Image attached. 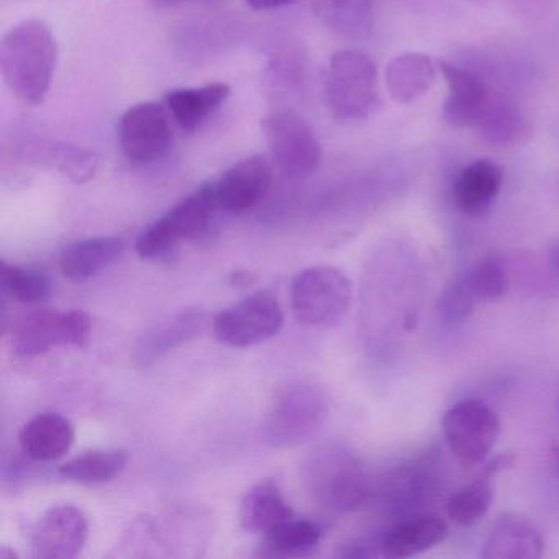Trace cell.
<instances>
[{"mask_svg":"<svg viewBox=\"0 0 559 559\" xmlns=\"http://www.w3.org/2000/svg\"><path fill=\"white\" fill-rule=\"evenodd\" d=\"M123 247L126 243L119 237H96L74 241L61 254V271L68 280L83 283L116 263L122 254Z\"/></svg>","mask_w":559,"mask_h":559,"instance_id":"cell-22","label":"cell"},{"mask_svg":"<svg viewBox=\"0 0 559 559\" xmlns=\"http://www.w3.org/2000/svg\"><path fill=\"white\" fill-rule=\"evenodd\" d=\"M476 297L471 293L464 277L451 283L438 299L437 312L441 322L460 325L469 320L476 309Z\"/></svg>","mask_w":559,"mask_h":559,"instance_id":"cell-31","label":"cell"},{"mask_svg":"<svg viewBox=\"0 0 559 559\" xmlns=\"http://www.w3.org/2000/svg\"><path fill=\"white\" fill-rule=\"evenodd\" d=\"M153 2L158 5H171L179 4V2H185V0H153Z\"/></svg>","mask_w":559,"mask_h":559,"instance_id":"cell-36","label":"cell"},{"mask_svg":"<svg viewBox=\"0 0 559 559\" xmlns=\"http://www.w3.org/2000/svg\"><path fill=\"white\" fill-rule=\"evenodd\" d=\"M307 492L332 512H352L369 497L368 474L361 461L342 448L317 451L302 467Z\"/></svg>","mask_w":559,"mask_h":559,"instance_id":"cell-2","label":"cell"},{"mask_svg":"<svg viewBox=\"0 0 559 559\" xmlns=\"http://www.w3.org/2000/svg\"><path fill=\"white\" fill-rule=\"evenodd\" d=\"M444 440L464 466H477L489 457L500 435L499 415L476 399L457 402L444 412Z\"/></svg>","mask_w":559,"mask_h":559,"instance_id":"cell-8","label":"cell"},{"mask_svg":"<svg viewBox=\"0 0 559 559\" xmlns=\"http://www.w3.org/2000/svg\"><path fill=\"white\" fill-rule=\"evenodd\" d=\"M322 528L309 520L290 519L266 535V546L277 556H306L316 551Z\"/></svg>","mask_w":559,"mask_h":559,"instance_id":"cell-26","label":"cell"},{"mask_svg":"<svg viewBox=\"0 0 559 559\" xmlns=\"http://www.w3.org/2000/svg\"><path fill=\"white\" fill-rule=\"evenodd\" d=\"M503 173L489 159H477L454 179L453 201L463 214L480 217L489 211L502 188Z\"/></svg>","mask_w":559,"mask_h":559,"instance_id":"cell-20","label":"cell"},{"mask_svg":"<svg viewBox=\"0 0 559 559\" xmlns=\"http://www.w3.org/2000/svg\"><path fill=\"white\" fill-rule=\"evenodd\" d=\"M205 313L199 309H186L146 330L140 336L135 348V361L140 366H150L166 353L191 340L198 338L204 332Z\"/></svg>","mask_w":559,"mask_h":559,"instance_id":"cell-16","label":"cell"},{"mask_svg":"<svg viewBox=\"0 0 559 559\" xmlns=\"http://www.w3.org/2000/svg\"><path fill=\"white\" fill-rule=\"evenodd\" d=\"M283 310L276 297L266 290L251 294L247 299L228 307L212 322L215 338L234 348H247L266 342L281 332Z\"/></svg>","mask_w":559,"mask_h":559,"instance_id":"cell-10","label":"cell"},{"mask_svg":"<svg viewBox=\"0 0 559 559\" xmlns=\"http://www.w3.org/2000/svg\"><path fill=\"white\" fill-rule=\"evenodd\" d=\"M290 519L293 509L273 480H261L241 500L240 522L247 532L267 535Z\"/></svg>","mask_w":559,"mask_h":559,"instance_id":"cell-21","label":"cell"},{"mask_svg":"<svg viewBox=\"0 0 559 559\" xmlns=\"http://www.w3.org/2000/svg\"><path fill=\"white\" fill-rule=\"evenodd\" d=\"M558 407H559V391H558Z\"/></svg>","mask_w":559,"mask_h":559,"instance_id":"cell-38","label":"cell"},{"mask_svg":"<svg viewBox=\"0 0 559 559\" xmlns=\"http://www.w3.org/2000/svg\"><path fill=\"white\" fill-rule=\"evenodd\" d=\"M273 168L266 156L253 155L240 159L214 179L215 201L218 211L241 214L257 207L271 189Z\"/></svg>","mask_w":559,"mask_h":559,"instance_id":"cell-13","label":"cell"},{"mask_svg":"<svg viewBox=\"0 0 559 559\" xmlns=\"http://www.w3.org/2000/svg\"><path fill=\"white\" fill-rule=\"evenodd\" d=\"M253 280V274L248 273V271H235V273L231 274L230 283L234 284V286L245 287Z\"/></svg>","mask_w":559,"mask_h":559,"instance_id":"cell-34","label":"cell"},{"mask_svg":"<svg viewBox=\"0 0 559 559\" xmlns=\"http://www.w3.org/2000/svg\"><path fill=\"white\" fill-rule=\"evenodd\" d=\"M57 61V38L38 19L19 22L0 41V71L5 86L28 106H40L47 99Z\"/></svg>","mask_w":559,"mask_h":559,"instance_id":"cell-1","label":"cell"},{"mask_svg":"<svg viewBox=\"0 0 559 559\" xmlns=\"http://www.w3.org/2000/svg\"><path fill=\"white\" fill-rule=\"evenodd\" d=\"M2 293L15 302L38 304L50 297L51 283L41 271L2 263Z\"/></svg>","mask_w":559,"mask_h":559,"instance_id":"cell-29","label":"cell"},{"mask_svg":"<svg viewBox=\"0 0 559 559\" xmlns=\"http://www.w3.org/2000/svg\"><path fill=\"white\" fill-rule=\"evenodd\" d=\"M552 457H555L556 469H558L559 473V444L552 447Z\"/></svg>","mask_w":559,"mask_h":559,"instance_id":"cell-37","label":"cell"},{"mask_svg":"<svg viewBox=\"0 0 559 559\" xmlns=\"http://www.w3.org/2000/svg\"><path fill=\"white\" fill-rule=\"evenodd\" d=\"M329 415L322 389L310 382H289L267 411L263 437L274 448H293L312 438Z\"/></svg>","mask_w":559,"mask_h":559,"instance_id":"cell-3","label":"cell"},{"mask_svg":"<svg viewBox=\"0 0 559 559\" xmlns=\"http://www.w3.org/2000/svg\"><path fill=\"white\" fill-rule=\"evenodd\" d=\"M129 453L126 450H91L61 464V476L81 484H103L116 479L126 471Z\"/></svg>","mask_w":559,"mask_h":559,"instance_id":"cell-23","label":"cell"},{"mask_svg":"<svg viewBox=\"0 0 559 559\" xmlns=\"http://www.w3.org/2000/svg\"><path fill=\"white\" fill-rule=\"evenodd\" d=\"M548 263L551 270L559 274V238L548 248Z\"/></svg>","mask_w":559,"mask_h":559,"instance_id":"cell-35","label":"cell"},{"mask_svg":"<svg viewBox=\"0 0 559 559\" xmlns=\"http://www.w3.org/2000/svg\"><path fill=\"white\" fill-rule=\"evenodd\" d=\"M53 162L64 176L78 185L90 181L99 168V158L96 153L73 145L53 148Z\"/></svg>","mask_w":559,"mask_h":559,"instance_id":"cell-32","label":"cell"},{"mask_svg":"<svg viewBox=\"0 0 559 559\" xmlns=\"http://www.w3.org/2000/svg\"><path fill=\"white\" fill-rule=\"evenodd\" d=\"M441 73L448 84L444 117L456 127H477L486 116L496 94L489 84L467 68L441 61Z\"/></svg>","mask_w":559,"mask_h":559,"instance_id":"cell-14","label":"cell"},{"mask_svg":"<svg viewBox=\"0 0 559 559\" xmlns=\"http://www.w3.org/2000/svg\"><path fill=\"white\" fill-rule=\"evenodd\" d=\"M312 9L323 24L340 34H362L371 21V0H312Z\"/></svg>","mask_w":559,"mask_h":559,"instance_id":"cell-25","label":"cell"},{"mask_svg":"<svg viewBox=\"0 0 559 559\" xmlns=\"http://www.w3.org/2000/svg\"><path fill=\"white\" fill-rule=\"evenodd\" d=\"M545 551L539 530L520 513H500L483 546L484 559H538Z\"/></svg>","mask_w":559,"mask_h":559,"instance_id":"cell-15","label":"cell"},{"mask_svg":"<svg viewBox=\"0 0 559 559\" xmlns=\"http://www.w3.org/2000/svg\"><path fill=\"white\" fill-rule=\"evenodd\" d=\"M119 142L132 165H153L165 158L173 145L168 107L152 100L129 107L120 119Z\"/></svg>","mask_w":559,"mask_h":559,"instance_id":"cell-11","label":"cell"},{"mask_svg":"<svg viewBox=\"0 0 559 559\" xmlns=\"http://www.w3.org/2000/svg\"><path fill=\"white\" fill-rule=\"evenodd\" d=\"M217 211L214 186L212 181L205 182L143 230L136 240V253L143 260L163 257L182 241L199 237Z\"/></svg>","mask_w":559,"mask_h":559,"instance_id":"cell-6","label":"cell"},{"mask_svg":"<svg viewBox=\"0 0 559 559\" xmlns=\"http://www.w3.org/2000/svg\"><path fill=\"white\" fill-rule=\"evenodd\" d=\"M90 536V523L83 510L74 506H55L44 513L32 532V556L37 559L76 558Z\"/></svg>","mask_w":559,"mask_h":559,"instance_id":"cell-12","label":"cell"},{"mask_svg":"<svg viewBox=\"0 0 559 559\" xmlns=\"http://www.w3.org/2000/svg\"><path fill=\"white\" fill-rule=\"evenodd\" d=\"M431 80L433 68L425 57L397 58L388 70L389 87L399 100H408L424 93Z\"/></svg>","mask_w":559,"mask_h":559,"instance_id":"cell-28","label":"cell"},{"mask_svg":"<svg viewBox=\"0 0 559 559\" xmlns=\"http://www.w3.org/2000/svg\"><path fill=\"white\" fill-rule=\"evenodd\" d=\"M271 159L284 175L300 178L319 168L322 145L312 127L294 110L270 114L261 122Z\"/></svg>","mask_w":559,"mask_h":559,"instance_id":"cell-7","label":"cell"},{"mask_svg":"<svg viewBox=\"0 0 559 559\" xmlns=\"http://www.w3.org/2000/svg\"><path fill=\"white\" fill-rule=\"evenodd\" d=\"M91 329V317L84 310H37L15 326L12 348L22 358H35L61 346L86 348Z\"/></svg>","mask_w":559,"mask_h":559,"instance_id":"cell-9","label":"cell"},{"mask_svg":"<svg viewBox=\"0 0 559 559\" xmlns=\"http://www.w3.org/2000/svg\"><path fill=\"white\" fill-rule=\"evenodd\" d=\"M76 430L70 418L60 414H40L25 424L21 431L24 453L38 463H51L70 453Z\"/></svg>","mask_w":559,"mask_h":559,"instance_id":"cell-18","label":"cell"},{"mask_svg":"<svg viewBox=\"0 0 559 559\" xmlns=\"http://www.w3.org/2000/svg\"><path fill=\"white\" fill-rule=\"evenodd\" d=\"M352 281L332 266L300 271L290 284L294 319L304 326L335 325L352 306Z\"/></svg>","mask_w":559,"mask_h":559,"instance_id":"cell-4","label":"cell"},{"mask_svg":"<svg viewBox=\"0 0 559 559\" xmlns=\"http://www.w3.org/2000/svg\"><path fill=\"white\" fill-rule=\"evenodd\" d=\"M325 94L336 119H366L378 106V71L371 58L353 50L333 55Z\"/></svg>","mask_w":559,"mask_h":559,"instance_id":"cell-5","label":"cell"},{"mask_svg":"<svg viewBox=\"0 0 559 559\" xmlns=\"http://www.w3.org/2000/svg\"><path fill=\"white\" fill-rule=\"evenodd\" d=\"M477 129L490 143L506 145L522 132V117L512 100L496 94Z\"/></svg>","mask_w":559,"mask_h":559,"instance_id":"cell-30","label":"cell"},{"mask_svg":"<svg viewBox=\"0 0 559 559\" xmlns=\"http://www.w3.org/2000/svg\"><path fill=\"white\" fill-rule=\"evenodd\" d=\"M463 277L477 302H499L509 293V273L496 254L477 261Z\"/></svg>","mask_w":559,"mask_h":559,"instance_id":"cell-27","label":"cell"},{"mask_svg":"<svg viewBox=\"0 0 559 559\" xmlns=\"http://www.w3.org/2000/svg\"><path fill=\"white\" fill-rule=\"evenodd\" d=\"M450 535L447 520L431 513L414 515L392 526L379 543V552L388 558H412L443 543Z\"/></svg>","mask_w":559,"mask_h":559,"instance_id":"cell-17","label":"cell"},{"mask_svg":"<svg viewBox=\"0 0 559 559\" xmlns=\"http://www.w3.org/2000/svg\"><path fill=\"white\" fill-rule=\"evenodd\" d=\"M245 2L254 11H273V9L293 4L294 0H245Z\"/></svg>","mask_w":559,"mask_h":559,"instance_id":"cell-33","label":"cell"},{"mask_svg":"<svg viewBox=\"0 0 559 559\" xmlns=\"http://www.w3.org/2000/svg\"><path fill=\"white\" fill-rule=\"evenodd\" d=\"M230 94L231 87L217 81L204 86L169 91L165 103L173 120L186 132H194L227 103Z\"/></svg>","mask_w":559,"mask_h":559,"instance_id":"cell-19","label":"cell"},{"mask_svg":"<svg viewBox=\"0 0 559 559\" xmlns=\"http://www.w3.org/2000/svg\"><path fill=\"white\" fill-rule=\"evenodd\" d=\"M492 471L484 469L483 474L467 486L461 487L447 502V515L451 522L460 526H471L483 520L489 512L493 500Z\"/></svg>","mask_w":559,"mask_h":559,"instance_id":"cell-24","label":"cell"}]
</instances>
